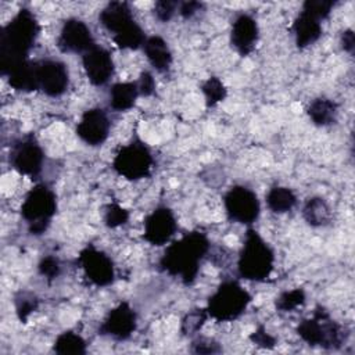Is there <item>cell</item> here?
<instances>
[{"mask_svg": "<svg viewBox=\"0 0 355 355\" xmlns=\"http://www.w3.org/2000/svg\"><path fill=\"white\" fill-rule=\"evenodd\" d=\"M40 26L32 11L21 8L0 33V73H7L28 61L31 49L39 36Z\"/></svg>", "mask_w": 355, "mask_h": 355, "instance_id": "1", "label": "cell"}, {"mask_svg": "<svg viewBox=\"0 0 355 355\" xmlns=\"http://www.w3.org/2000/svg\"><path fill=\"white\" fill-rule=\"evenodd\" d=\"M209 247L211 243L205 233L200 230L189 232L166 247L159 259V268L168 275L179 277L183 284H193Z\"/></svg>", "mask_w": 355, "mask_h": 355, "instance_id": "2", "label": "cell"}, {"mask_svg": "<svg viewBox=\"0 0 355 355\" xmlns=\"http://www.w3.org/2000/svg\"><path fill=\"white\" fill-rule=\"evenodd\" d=\"M273 263L275 252L270 245L257 230L248 229L237 261L240 277L251 282H263L270 276Z\"/></svg>", "mask_w": 355, "mask_h": 355, "instance_id": "3", "label": "cell"}, {"mask_svg": "<svg viewBox=\"0 0 355 355\" xmlns=\"http://www.w3.org/2000/svg\"><path fill=\"white\" fill-rule=\"evenodd\" d=\"M295 331L308 345L324 349H338L345 341L344 329L320 305L315 308L312 318L298 323Z\"/></svg>", "mask_w": 355, "mask_h": 355, "instance_id": "4", "label": "cell"}, {"mask_svg": "<svg viewBox=\"0 0 355 355\" xmlns=\"http://www.w3.org/2000/svg\"><path fill=\"white\" fill-rule=\"evenodd\" d=\"M57 212L55 193L46 184H36L25 196L21 205V215L28 223V230L33 236L43 234Z\"/></svg>", "mask_w": 355, "mask_h": 355, "instance_id": "5", "label": "cell"}, {"mask_svg": "<svg viewBox=\"0 0 355 355\" xmlns=\"http://www.w3.org/2000/svg\"><path fill=\"white\" fill-rule=\"evenodd\" d=\"M251 302L250 293L236 280L222 282L207 304L208 316L218 322H230L240 318Z\"/></svg>", "mask_w": 355, "mask_h": 355, "instance_id": "6", "label": "cell"}, {"mask_svg": "<svg viewBox=\"0 0 355 355\" xmlns=\"http://www.w3.org/2000/svg\"><path fill=\"white\" fill-rule=\"evenodd\" d=\"M153 155L148 147L139 139L122 146L114 157V171L126 180H140L150 176L153 169Z\"/></svg>", "mask_w": 355, "mask_h": 355, "instance_id": "7", "label": "cell"}, {"mask_svg": "<svg viewBox=\"0 0 355 355\" xmlns=\"http://www.w3.org/2000/svg\"><path fill=\"white\" fill-rule=\"evenodd\" d=\"M227 218L241 225L254 223L261 212L258 196L248 187L236 184L223 197Z\"/></svg>", "mask_w": 355, "mask_h": 355, "instance_id": "8", "label": "cell"}, {"mask_svg": "<svg viewBox=\"0 0 355 355\" xmlns=\"http://www.w3.org/2000/svg\"><path fill=\"white\" fill-rule=\"evenodd\" d=\"M78 263L83 269L85 276L97 287L110 286L115 279V268L112 259L93 244L86 245L78 255Z\"/></svg>", "mask_w": 355, "mask_h": 355, "instance_id": "9", "label": "cell"}, {"mask_svg": "<svg viewBox=\"0 0 355 355\" xmlns=\"http://www.w3.org/2000/svg\"><path fill=\"white\" fill-rule=\"evenodd\" d=\"M44 151L37 140L29 135L18 140L10 153L11 166L21 175L36 178L43 168Z\"/></svg>", "mask_w": 355, "mask_h": 355, "instance_id": "10", "label": "cell"}, {"mask_svg": "<svg viewBox=\"0 0 355 355\" xmlns=\"http://www.w3.org/2000/svg\"><path fill=\"white\" fill-rule=\"evenodd\" d=\"M36 79L39 90L50 97H58L69 85L68 68L58 60L36 61Z\"/></svg>", "mask_w": 355, "mask_h": 355, "instance_id": "11", "label": "cell"}, {"mask_svg": "<svg viewBox=\"0 0 355 355\" xmlns=\"http://www.w3.org/2000/svg\"><path fill=\"white\" fill-rule=\"evenodd\" d=\"M137 327L135 309L125 301L112 308L98 327V334L112 337L114 340H128Z\"/></svg>", "mask_w": 355, "mask_h": 355, "instance_id": "12", "label": "cell"}, {"mask_svg": "<svg viewBox=\"0 0 355 355\" xmlns=\"http://www.w3.org/2000/svg\"><path fill=\"white\" fill-rule=\"evenodd\" d=\"M178 222L171 208L161 205L157 207L144 219L143 237L151 245H162L176 233Z\"/></svg>", "mask_w": 355, "mask_h": 355, "instance_id": "13", "label": "cell"}, {"mask_svg": "<svg viewBox=\"0 0 355 355\" xmlns=\"http://www.w3.org/2000/svg\"><path fill=\"white\" fill-rule=\"evenodd\" d=\"M57 46L62 53H86L96 46L89 26L78 19L68 18L64 21Z\"/></svg>", "mask_w": 355, "mask_h": 355, "instance_id": "14", "label": "cell"}, {"mask_svg": "<svg viewBox=\"0 0 355 355\" xmlns=\"http://www.w3.org/2000/svg\"><path fill=\"white\" fill-rule=\"evenodd\" d=\"M110 133V119L103 108L94 107L83 112L76 125V135L87 146H101Z\"/></svg>", "mask_w": 355, "mask_h": 355, "instance_id": "15", "label": "cell"}, {"mask_svg": "<svg viewBox=\"0 0 355 355\" xmlns=\"http://www.w3.org/2000/svg\"><path fill=\"white\" fill-rule=\"evenodd\" d=\"M82 64L89 82L94 86L105 85L114 73V61L108 50L100 46L92 47L82 55Z\"/></svg>", "mask_w": 355, "mask_h": 355, "instance_id": "16", "label": "cell"}, {"mask_svg": "<svg viewBox=\"0 0 355 355\" xmlns=\"http://www.w3.org/2000/svg\"><path fill=\"white\" fill-rule=\"evenodd\" d=\"M259 36V29L257 21L248 14H240L232 24L230 31V43L234 50L245 57L257 46Z\"/></svg>", "mask_w": 355, "mask_h": 355, "instance_id": "17", "label": "cell"}, {"mask_svg": "<svg viewBox=\"0 0 355 355\" xmlns=\"http://www.w3.org/2000/svg\"><path fill=\"white\" fill-rule=\"evenodd\" d=\"M101 25L114 36L123 33L137 22L133 18L130 6L126 1H111L100 12Z\"/></svg>", "mask_w": 355, "mask_h": 355, "instance_id": "18", "label": "cell"}, {"mask_svg": "<svg viewBox=\"0 0 355 355\" xmlns=\"http://www.w3.org/2000/svg\"><path fill=\"white\" fill-rule=\"evenodd\" d=\"M293 32L297 47L305 49L319 40L322 36V25L319 19L301 10L293 22Z\"/></svg>", "mask_w": 355, "mask_h": 355, "instance_id": "19", "label": "cell"}, {"mask_svg": "<svg viewBox=\"0 0 355 355\" xmlns=\"http://www.w3.org/2000/svg\"><path fill=\"white\" fill-rule=\"evenodd\" d=\"M143 51L148 62L158 71L166 72L172 64V53L168 43L161 36H150L143 44Z\"/></svg>", "mask_w": 355, "mask_h": 355, "instance_id": "20", "label": "cell"}, {"mask_svg": "<svg viewBox=\"0 0 355 355\" xmlns=\"http://www.w3.org/2000/svg\"><path fill=\"white\" fill-rule=\"evenodd\" d=\"M7 80L11 87L21 92H33L37 89V79H36V61H26L21 65L15 67L7 73Z\"/></svg>", "mask_w": 355, "mask_h": 355, "instance_id": "21", "label": "cell"}, {"mask_svg": "<svg viewBox=\"0 0 355 355\" xmlns=\"http://www.w3.org/2000/svg\"><path fill=\"white\" fill-rule=\"evenodd\" d=\"M306 114L316 126H329L336 122L338 107L331 98L318 97L308 105Z\"/></svg>", "mask_w": 355, "mask_h": 355, "instance_id": "22", "label": "cell"}, {"mask_svg": "<svg viewBox=\"0 0 355 355\" xmlns=\"http://www.w3.org/2000/svg\"><path fill=\"white\" fill-rule=\"evenodd\" d=\"M139 96L136 82H119L112 85L110 90V105L115 111H128L135 105Z\"/></svg>", "mask_w": 355, "mask_h": 355, "instance_id": "23", "label": "cell"}, {"mask_svg": "<svg viewBox=\"0 0 355 355\" xmlns=\"http://www.w3.org/2000/svg\"><path fill=\"white\" fill-rule=\"evenodd\" d=\"M302 216L312 227H322L331 222V209L324 198L311 197L302 207Z\"/></svg>", "mask_w": 355, "mask_h": 355, "instance_id": "24", "label": "cell"}, {"mask_svg": "<svg viewBox=\"0 0 355 355\" xmlns=\"http://www.w3.org/2000/svg\"><path fill=\"white\" fill-rule=\"evenodd\" d=\"M297 196L294 191L284 186H273L266 194V205L275 214H284L294 208Z\"/></svg>", "mask_w": 355, "mask_h": 355, "instance_id": "25", "label": "cell"}, {"mask_svg": "<svg viewBox=\"0 0 355 355\" xmlns=\"http://www.w3.org/2000/svg\"><path fill=\"white\" fill-rule=\"evenodd\" d=\"M53 349L58 355H85L87 344L79 334L68 330L55 338Z\"/></svg>", "mask_w": 355, "mask_h": 355, "instance_id": "26", "label": "cell"}, {"mask_svg": "<svg viewBox=\"0 0 355 355\" xmlns=\"http://www.w3.org/2000/svg\"><path fill=\"white\" fill-rule=\"evenodd\" d=\"M208 319V312L207 308H194L189 311L180 323V331L183 336L191 337L200 331L205 320Z\"/></svg>", "mask_w": 355, "mask_h": 355, "instance_id": "27", "label": "cell"}, {"mask_svg": "<svg viewBox=\"0 0 355 355\" xmlns=\"http://www.w3.org/2000/svg\"><path fill=\"white\" fill-rule=\"evenodd\" d=\"M201 90L205 97L207 107H215L218 103L223 101L227 96V90L223 82L216 76H209L201 86Z\"/></svg>", "mask_w": 355, "mask_h": 355, "instance_id": "28", "label": "cell"}, {"mask_svg": "<svg viewBox=\"0 0 355 355\" xmlns=\"http://www.w3.org/2000/svg\"><path fill=\"white\" fill-rule=\"evenodd\" d=\"M305 300H306L305 291L298 287V288H293L290 291L282 293L276 298L275 305H276V309L280 312H293L298 306L304 305Z\"/></svg>", "mask_w": 355, "mask_h": 355, "instance_id": "29", "label": "cell"}, {"mask_svg": "<svg viewBox=\"0 0 355 355\" xmlns=\"http://www.w3.org/2000/svg\"><path fill=\"white\" fill-rule=\"evenodd\" d=\"M39 306V300L35 294L28 291H21L15 295V312L22 323H26L29 315L35 312Z\"/></svg>", "mask_w": 355, "mask_h": 355, "instance_id": "30", "label": "cell"}, {"mask_svg": "<svg viewBox=\"0 0 355 355\" xmlns=\"http://www.w3.org/2000/svg\"><path fill=\"white\" fill-rule=\"evenodd\" d=\"M128 220H129V212L125 208H122L116 201H112L105 207L104 223L107 227L115 229L125 225Z\"/></svg>", "mask_w": 355, "mask_h": 355, "instance_id": "31", "label": "cell"}, {"mask_svg": "<svg viewBox=\"0 0 355 355\" xmlns=\"http://www.w3.org/2000/svg\"><path fill=\"white\" fill-rule=\"evenodd\" d=\"M334 4L336 3L333 0H306L302 4V11H306L316 19L323 21L330 15Z\"/></svg>", "mask_w": 355, "mask_h": 355, "instance_id": "32", "label": "cell"}, {"mask_svg": "<svg viewBox=\"0 0 355 355\" xmlns=\"http://www.w3.org/2000/svg\"><path fill=\"white\" fill-rule=\"evenodd\" d=\"M37 270L42 276H44L49 282L54 280L55 277L60 276L61 273V265L58 258H55L54 255H46L40 259L39 265H37Z\"/></svg>", "mask_w": 355, "mask_h": 355, "instance_id": "33", "label": "cell"}, {"mask_svg": "<svg viewBox=\"0 0 355 355\" xmlns=\"http://www.w3.org/2000/svg\"><path fill=\"white\" fill-rule=\"evenodd\" d=\"M190 352L193 354H220L222 347L218 341L209 337H196L191 343Z\"/></svg>", "mask_w": 355, "mask_h": 355, "instance_id": "34", "label": "cell"}, {"mask_svg": "<svg viewBox=\"0 0 355 355\" xmlns=\"http://www.w3.org/2000/svg\"><path fill=\"white\" fill-rule=\"evenodd\" d=\"M179 8V1L173 0H158L154 4V15L161 22H168Z\"/></svg>", "mask_w": 355, "mask_h": 355, "instance_id": "35", "label": "cell"}, {"mask_svg": "<svg viewBox=\"0 0 355 355\" xmlns=\"http://www.w3.org/2000/svg\"><path fill=\"white\" fill-rule=\"evenodd\" d=\"M250 340H251L252 344H255V345H258V347H261V348H268V349L275 348V345L277 344L276 337H273L272 334H269V333L266 331V329H265L262 324H259V326L255 329V331H252V333L250 334Z\"/></svg>", "mask_w": 355, "mask_h": 355, "instance_id": "36", "label": "cell"}, {"mask_svg": "<svg viewBox=\"0 0 355 355\" xmlns=\"http://www.w3.org/2000/svg\"><path fill=\"white\" fill-rule=\"evenodd\" d=\"M136 83H137V89H139V94L140 96L148 97V96L154 94V92H155V80H154V76L148 71L141 72L140 76H139V80Z\"/></svg>", "mask_w": 355, "mask_h": 355, "instance_id": "37", "label": "cell"}, {"mask_svg": "<svg viewBox=\"0 0 355 355\" xmlns=\"http://www.w3.org/2000/svg\"><path fill=\"white\" fill-rule=\"evenodd\" d=\"M202 7H204V4L200 1H182V3H179V14L183 18L189 19L193 15H196Z\"/></svg>", "mask_w": 355, "mask_h": 355, "instance_id": "38", "label": "cell"}, {"mask_svg": "<svg viewBox=\"0 0 355 355\" xmlns=\"http://www.w3.org/2000/svg\"><path fill=\"white\" fill-rule=\"evenodd\" d=\"M340 44H341V49L349 54L354 53V49H355V35L352 32V29H345L344 32H341V36H340Z\"/></svg>", "mask_w": 355, "mask_h": 355, "instance_id": "39", "label": "cell"}]
</instances>
